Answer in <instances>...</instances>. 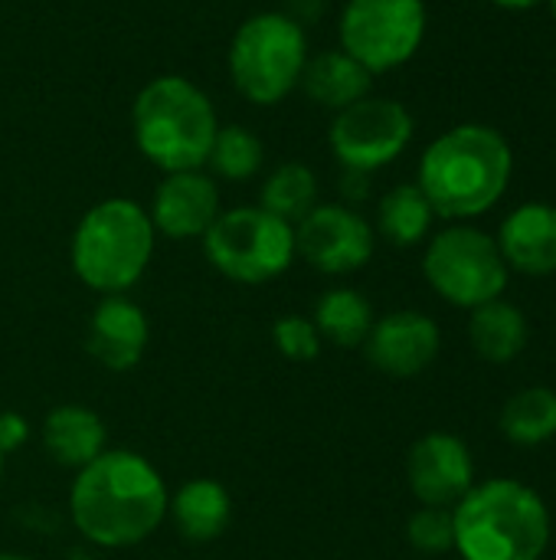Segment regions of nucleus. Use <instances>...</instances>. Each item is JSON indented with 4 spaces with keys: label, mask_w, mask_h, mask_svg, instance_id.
<instances>
[{
    "label": "nucleus",
    "mask_w": 556,
    "mask_h": 560,
    "mask_svg": "<svg viewBox=\"0 0 556 560\" xmlns=\"http://www.w3.org/2000/svg\"><path fill=\"white\" fill-rule=\"evenodd\" d=\"M308 62L305 30L295 16L259 13L249 16L229 46V75L236 89L256 105H275L285 98Z\"/></svg>",
    "instance_id": "6"
},
{
    "label": "nucleus",
    "mask_w": 556,
    "mask_h": 560,
    "mask_svg": "<svg viewBox=\"0 0 556 560\" xmlns=\"http://www.w3.org/2000/svg\"><path fill=\"white\" fill-rule=\"evenodd\" d=\"M551 10H554V20H556V0H551Z\"/></svg>",
    "instance_id": "31"
},
{
    "label": "nucleus",
    "mask_w": 556,
    "mask_h": 560,
    "mask_svg": "<svg viewBox=\"0 0 556 560\" xmlns=\"http://www.w3.org/2000/svg\"><path fill=\"white\" fill-rule=\"evenodd\" d=\"M413 141V115L393 98L364 95L338 112L331 125V148L347 171L370 174L397 161Z\"/></svg>",
    "instance_id": "10"
},
{
    "label": "nucleus",
    "mask_w": 556,
    "mask_h": 560,
    "mask_svg": "<svg viewBox=\"0 0 556 560\" xmlns=\"http://www.w3.org/2000/svg\"><path fill=\"white\" fill-rule=\"evenodd\" d=\"M216 217H220L216 184L200 171H177L154 194L151 223L170 240L203 236Z\"/></svg>",
    "instance_id": "14"
},
{
    "label": "nucleus",
    "mask_w": 556,
    "mask_h": 560,
    "mask_svg": "<svg viewBox=\"0 0 556 560\" xmlns=\"http://www.w3.org/2000/svg\"><path fill=\"white\" fill-rule=\"evenodd\" d=\"M275 345L285 358L292 361H311L318 358V348H321V335L315 328V322L308 318H298V315H285L275 322Z\"/></svg>",
    "instance_id": "27"
},
{
    "label": "nucleus",
    "mask_w": 556,
    "mask_h": 560,
    "mask_svg": "<svg viewBox=\"0 0 556 560\" xmlns=\"http://www.w3.org/2000/svg\"><path fill=\"white\" fill-rule=\"evenodd\" d=\"M154 223L134 200H105L92 207L72 236V269L95 292L118 295L147 269Z\"/></svg>",
    "instance_id": "5"
},
{
    "label": "nucleus",
    "mask_w": 556,
    "mask_h": 560,
    "mask_svg": "<svg viewBox=\"0 0 556 560\" xmlns=\"http://www.w3.org/2000/svg\"><path fill=\"white\" fill-rule=\"evenodd\" d=\"M295 249L321 272L341 276L360 269L374 256V230L351 207H315L298 220Z\"/></svg>",
    "instance_id": "11"
},
{
    "label": "nucleus",
    "mask_w": 556,
    "mask_h": 560,
    "mask_svg": "<svg viewBox=\"0 0 556 560\" xmlns=\"http://www.w3.org/2000/svg\"><path fill=\"white\" fill-rule=\"evenodd\" d=\"M433 203L426 200V194L419 190V184H400L393 187L377 210L380 220V233L397 243V246H416L429 226H433Z\"/></svg>",
    "instance_id": "23"
},
{
    "label": "nucleus",
    "mask_w": 556,
    "mask_h": 560,
    "mask_svg": "<svg viewBox=\"0 0 556 560\" xmlns=\"http://www.w3.org/2000/svg\"><path fill=\"white\" fill-rule=\"evenodd\" d=\"M406 479L413 495L429 509H456L475 486V463L469 446L452 433L423 436L406 456Z\"/></svg>",
    "instance_id": "12"
},
{
    "label": "nucleus",
    "mask_w": 556,
    "mask_h": 560,
    "mask_svg": "<svg viewBox=\"0 0 556 560\" xmlns=\"http://www.w3.org/2000/svg\"><path fill=\"white\" fill-rule=\"evenodd\" d=\"M46 453L69 469H82L105 453V427L85 407H56L43 423Z\"/></svg>",
    "instance_id": "17"
},
{
    "label": "nucleus",
    "mask_w": 556,
    "mask_h": 560,
    "mask_svg": "<svg viewBox=\"0 0 556 560\" xmlns=\"http://www.w3.org/2000/svg\"><path fill=\"white\" fill-rule=\"evenodd\" d=\"M315 328L338 348H357L374 328V308L354 289H331L315 308Z\"/></svg>",
    "instance_id": "22"
},
{
    "label": "nucleus",
    "mask_w": 556,
    "mask_h": 560,
    "mask_svg": "<svg viewBox=\"0 0 556 560\" xmlns=\"http://www.w3.org/2000/svg\"><path fill=\"white\" fill-rule=\"evenodd\" d=\"M406 538L416 551L423 555H446L456 548V522H452V509H429L423 505L410 525H406Z\"/></svg>",
    "instance_id": "26"
},
{
    "label": "nucleus",
    "mask_w": 556,
    "mask_h": 560,
    "mask_svg": "<svg viewBox=\"0 0 556 560\" xmlns=\"http://www.w3.org/2000/svg\"><path fill=\"white\" fill-rule=\"evenodd\" d=\"M0 469H3V453H0Z\"/></svg>",
    "instance_id": "32"
},
{
    "label": "nucleus",
    "mask_w": 556,
    "mask_h": 560,
    "mask_svg": "<svg viewBox=\"0 0 556 560\" xmlns=\"http://www.w3.org/2000/svg\"><path fill=\"white\" fill-rule=\"evenodd\" d=\"M472 348L488 364H508L528 348V318L518 305L495 299L488 305L472 308L469 322Z\"/></svg>",
    "instance_id": "19"
},
{
    "label": "nucleus",
    "mask_w": 556,
    "mask_h": 560,
    "mask_svg": "<svg viewBox=\"0 0 556 560\" xmlns=\"http://www.w3.org/2000/svg\"><path fill=\"white\" fill-rule=\"evenodd\" d=\"M216 128L210 98L180 75L147 82L134 102V141L141 154L167 174L203 167Z\"/></svg>",
    "instance_id": "4"
},
{
    "label": "nucleus",
    "mask_w": 556,
    "mask_h": 560,
    "mask_svg": "<svg viewBox=\"0 0 556 560\" xmlns=\"http://www.w3.org/2000/svg\"><path fill=\"white\" fill-rule=\"evenodd\" d=\"M423 36V0H347L341 13V46L370 75L410 62Z\"/></svg>",
    "instance_id": "9"
},
{
    "label": "nucleus",
    "mask_w": 556,
    "mask_h": 560,
    "mask_svg": "<svg viewBox=\"0 0 556 560\" xmlns=\"http://www.w3.org/2000/svg\"><path fill=\"white\" fill-rule=\"evenodd\" d=\"M213 171L226 180H246L259 171L262 164V144L252 131L239 128V125H226V128H216V138H213V148H210V158Z\"/></svg>",
    "instance_id": "25"
},
{
    "label": "nucleus",
    "mask_w": 556,
    "mask_h": 560,
    "mask_svg": "<svg viewBox=\"0 0 556 560\" xmlns=\"http://www.w3.org/2000/svg\"><path fill=\"white\" fill-rule=\"evenodd\" d=\"M456 551L462 560H541L551 545L544 499L514 479L472 486L452 509Z\"/></svg>",
    "instance_id": "3"
},
{
    "label": "nucleus",
    "mask_w": 556,
    "mask_h": 560,
    "mask_svg": "<svg viewBox=\"0 0 556 560\" xmlns=\"http://www.w3.org/2000/svg\"><path fill=\"white\" fill-rule=\"evenodd\" d=\"M426 282L456 308H478L505 295L511 269L495 243L478 226H446L436 233L423 256Z\"/></svg>",
    "instance_id": "7"
},
{
    "label": "nucleus",
    "mask_w": 556,
    "mask_h": 560,
    "mask_svg": "<svg viewBox=\"0 0 556 560\" xmlns=\"http://www.w3.org/2000/svg\"><path fill=\"white\" fill-rule=\"evenodd\" d=\"M206 259L233 282L259 285L282 276L295 256L292 223L262 207H239L220 213L203 233Z\"/></svg>",
    "instance_id": "8"
},
{
    "label": "nucleus",
    "mask_w": 556,
    "mask_h": 560,
    "mask_svg": "<svg viewBox=\"0 0 556 560\" xmlns=\"http://www.w3.org/2000/svg\"><path fill=\"white\" fill-rule=\"evenodd\" d=\"M315 197H318L315 174L305 164H282L279 171H272V177L262 187V210L292 223L315 210Z\"/></svg>",
    "instance_id": "24"
},
{
    "label": "nucleus",
    "mask_w": 556,
    "mask_h": 560,
    "mask_svg": "<svg viewBox=\"0 0 556 560\" xmlns=\"http://www.w3.org/2000/svg\"><path fill=\"white\" fill-rule=\"evenodd\" d=\"M26 440V423L16 413H0V453H13Z\"/></svg>",
    "instance_id": "28"
},
{
    "label": "nucleus",
    "mask_w": 556,
    "mask_h": 560,
    "mask_svg": "<svg viewBox=\"0 0 556 560\" xmlns=\"http://www.w3.org/2000/svg\"><path fill=\"white\" fill-rule=\"evenodd\" d=\"M177 532L187 541H213L229 525V492L213 479H193L167 505Z\"/></svg>",
    "instance_id": "20"
},
{
    "label": "nucleus",
    "mask_w": 556,
    "mask_h": 560,
    "mask_svg": "<svg viewBox=\"0 0 556 560\" xmlns=\"http://www.w3.org/2000/svg\"><path fill=\"white\" fill-rule=\"evenodd\" d=\"M69 512L92 545L128 548L144 541L164 522L167 489L144 456L108 450L79 469L69 492Z\"/></svg>",
    "instance_id": "1"
},
{
    "label": "nucleus",
    "mask_w": 556,
    "mask_h": 560,
    "mask_svg": "<svg viewBox=\"0 0 556 560\" xmlns=\"http://www.w3.org/2000/svg\"><path fill=\"white\" fill-rule=\"evenodd\" d=\"M514 154L492 125H456L439 135L419 161V190L436 217L472 220L488 213L508 190Z\"/></svg>",
    "instance_id": "2"
},
{
    "label": "nucleus",
    "mask_w": 556,
    "mask_h": 560,
    "mask_svg": "<svg viewBox=\"0 0 556 560\" xmlns=\"http://www.w3.org/2000/svg\"><path fill=\"white\" fill-rule=\"evenodd\" d=\"M370 79L374 75L344 49H331V52H321L318 59H308L298 82L305 85L311 102H321L341 112L370 92Z\"/></svg>",
    "instance_id": "18"
},
{
    "label": "nucleus",
    "mask_w": 556,
    "mask_h": 560,
    "mask_svg": "<svg viewBox=\"0 0 556 560\" xmlns=\"http://www.w3.org/2000/svg\"><path fill=\"white\" fill-rule=\"evenodd\" d=\"M0 560H26V558H16V555H0Z\"/></svg>",
    "instance_id": "30"
},
{
    "label": "nucleus",
    "mask_w": 556,
    "mask_h": 560,
    "mask_svg": "<svg viewBox=\"0 0 556 560\" xmlns=\"http://www.w3.org/2000/svg\"><path fill=\"white\" fill-rule=\"evenodd\" d=\"M501 433L518 446H541L556 436V390L528 387L518 390L501 410Z\"/></svg>",
    "instance_id": "21"
},
{
    "label": "nucleus",
    "mask_w": 556,
    "mask_h": 560,
    "mask_svg": "<svg viewBox=\"0 0 556 560\" xmlns=\"http://www.w3.org/2000/svg\"><path fill=\"white\" fill-rule=\"evenodd\" d=\"M508 269L521 276H554L556 272V207L554 203H521L514 207L495 236Z\"/></svg>",
    "instance_id": "15"
},
{
    "label": "nucleus",
    "mask_w": 556,
    "mask_h": 560,
    "mask_svg": "<svg viewBox=\"0 0 556 560\" xmlns=\"http://www.w3.org/2000/svg\"><path fill=\"white\" fill-rule=\"evenodd\" d=\"M367 361L390 377H416L439 354V328L423 312H393L374 322L367 335Z\"/></svg>",
    "instance_id": "13"
},
{
    "label": "nucleus",
    "mask_w": 556,
    "mask_h": 560,
    "mask_svg": "<svg viewBox=\"0 0 556 560\" xmlns=\"http://www.w3.org/2000/svg\"><path fill=\"white\" fill-rule=\"evenodd\" d=\"M488 3H495L501 10H531V7H537L544 0H488Z\"/></svg>",
    "instance_id": "29"
},
{
    "label": "nucleus",
    "mask_w": 556,
    "mask_h": 560,
    "mask_svg": "<svg viewBox=\"0 0 556 560\" xmlns=\"http://www.w3.org/2000/svg\"><path fill=\"white\" fill-rule=\"evenodd\" d=\"M147 345V318L125 295H108L98 302L88 331V351L108 371H128L141 361Z\"/></svg>",
    "instance_id": "16"
}]
</instances>
